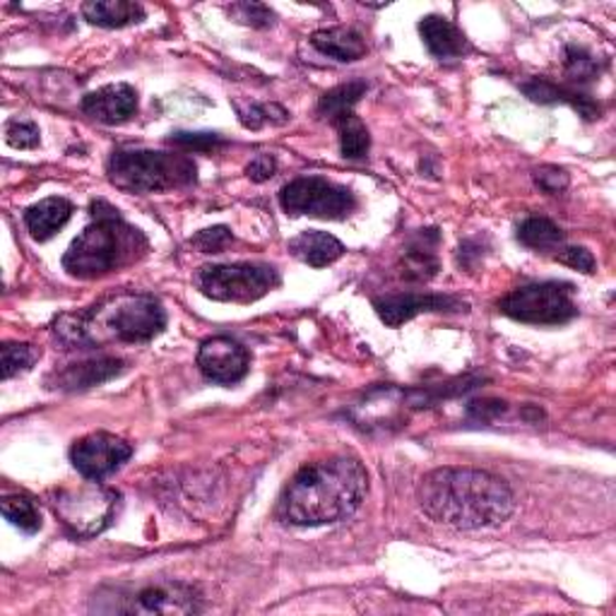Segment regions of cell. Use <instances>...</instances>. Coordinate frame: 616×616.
Masks as SVG:
<instances>
[{
  "mask_svg": "<svg viewBox=\"0 0 616 616\" xmlns=\"http://www.w3.org/2000/svg\"><path fill=\"white\" fill-rule=\"evenodd\" d=\"M38 359V352L32 344L24 342H6L0 346V366H3V378H12L22 374V371H30L32 364Z\"/></svg>",
  "mask_w": 616,
  "mask_h": 616,
  "instance_id": "484cf974",
  "label": "cell"
},
{
  "mask_svg": "<svg viewBox=\"0 0 616 616\" xmlns=\"http://www.w3.org/2000/svg\"><path fill=\"white\" fill-rule=\"evenodd\" d=\"M535 184L549 196H557L569 186V174L559 169V166H542V169L535 172Z\"/></svg>",
  "mask_w": 616,
  "mask_h": 616,
  "instance_id": "836d02e7",
  "label": "cell"
},
{
  "mask_svg": "<svg viewBox=\"0 0 616 616\" xmlns=\"http://www.w3.org/2000/svg\"><path fill=\"white\" fill-rule=\"evenodd\" d=\"M275 169H277V162L273 154H258V157L251 160V164L246 166V174L251 182L263 184V182H267V178L275 176Z\"/></svg>",
  "mask_w": 616,
  "mask_h": 616,
  "instance_id": "d590c367",
  "label": "cell"
},
{
  "mask_svg": "<svg viewBox=\"0 0 616 616\" xmlns=\"http://www.w3.org/2000/svg\"><path fill=\"white\" fill-rule=\"evenodd\" d=\"M229 12H231V18L243 24H251V28H270L275 20L273 10L261 3H237V6H231Z\"/></svg>",
  "mask_w": 616,
  "mask_h": 616,
  "instance_id": "1f68e13d",
  "label": "cell"
},
{
  "mask_svg": "<svg viewBox=\"0 0 616 616\" xmlns=\"http://www.w3.org/2000/svg\"><path fill=\"white\" fill-rule=\"evenodd\" d=\"M196 285L208 299L229 304H251L263 299L279 285V273L263 263H231L200 267Z\"/></svg>",
  "mask_w": 616,
  "mask_h": 616,
  "instance_id": "52a82bcc",
  "label": "cell"
},
{
  "mask_svg": "<svg viewBox=\"0 0 616 616\" xmlns=\"http://www.w3.org/2000/svg\"><path fill=\"white\" fill-rule=\"evenodd\" d=\"M231 241H234V237H231V231L227 227L202 229L190 239L193 246H196L200 253H222Z\"/></svg>",
  "mask_w": 616,
  "mask_h": 616,
  "instance_id": "f546056e",
  "label": "cell"
},
{
  "mask_svg": "<svg viewBox=\"0 0 616 616\" xmlns=\"http://www.w3.org/2000/svg\"><path fill=\"white\" fill-rule=\"evenodd\" d=\"M566 73L578 82H587L597 77L600 73V61L587 54L583 46H569L566 48Z\"/></svg>",
  "mask_w": 616,
  "mask_h": 616,
  "instance_id": "4316f807",
  "label": "cell"
},
{
  "mask_svg": "<svg viewBox=\"0 0 616 616\" xmlns=\"http://www.w3.org/2000/svg\"><path fill=\"white\" fill-rule=\"evenodd\" d=\"M366 89H369V85L362 80H354V82H346V85L330 89V92L320 97L318 113L328 121H338L340 116L352 113L356 101L366 95Z\"/></svg>",
  "mask_w": 616,
  "mask_h": 616,
  "instance_id": "603a6c76",
  "label": "cell"
},
{
  "mask_svg": "<svg viewBox=\"0 0 616 616\" xmlns=\"http://www.w3.org/2000/svg\"><path fill=\"white\" fill-rule=\"evenodd\" d=\"M522 92L528 95L532 101H539V105H557V101H566L583 119H597L600 116V107L593 105L587 97L575 95L566 87H559L549 80H542V77H535V80L522 85Z\"/></svg>",
  "mask_w": 616,
  "mask_h": 616,
  "instance_id": "44dd1931",
  "label": "cell"
},
{
  "mask_svg": "<svg viewBox=\"0 0 616 616\" xmlns=\"http://www.w3.org/2000/svg\"><path fill=\"white\" fill-rule=\"evenodd\" d=\"M557 258L561 263H566L575 270H581V273H593L595 270V258H593V253H590L587 249L583 246H571V249H561L557 253Z\"/></svg>",
  "mask_w": 616,
  "mask_h": 616,
  "instance_id": "e575fe53",
  "label": "cell"
},
{
  "mask_svg": "<svg viewBox=\"0 0 616 616\" xmlns=\"http://www.w3.org/2000/svg\"><path fill=\"white\" fill-rule=\"evenodd\" d=\"M82 111L99 123H123L138 111V92L125 82L99 87L82 99Z\"/></svg>",
  "mask_w": 616,
  "mask_h": 616,
  "instance_id": "5bb4252c",
  "label": "cell"
},
{
  "mask_svg": "<svg viewBox=\"0 0 616 616\" xmlns=\"http://www.w3.org/2000/svg\"><path fill=\"white\" fill-rule=\"evenodd\" d=\"M279 205L294 217L344 220L356 210V198L350 188L332 184L323 176H301L279 190Z\"/></svg>",
  "mask_w": 616,
  "mask_h": 616,
  "instance_id": "9c48e42d",
  "label": "cell"
},
{
  "mask_svg": "<svg viewBox=\"0 0 616 616\" xmlns=\"http://www.w3.org/2000/svg\"><path fill=\"white\" fill-rule=\"evenodd\" d=\"M436 270H439V261H436L433 251H429L427 246L407 251V255H405V275L409 279H429V277L436 275Z\"/></svg>",
  "mask_w": 616,
  "mask_h": 616,
  "instance_id": "83f0119b",
  "label": "cell"
},
{
  "mask_svg": "<svg viewBox=\"0 0 616 616\" xmlns=\"http://www.w3.org/2000/svg\"><path fill=\"white\" fill-rule=\"evenodd\" d=\"M133 455V448L113 433H92L77 441L70 448V460L75 470L85 480H105L111 472L119 470L123 462Z\"/></svg>",
  "mask_w": 616,
  "mask_h": 616,
  "instance_id": "8fae6325",
  "label": "cell"
},
{
  "mask_svg": "<svg viewBox=\"0 0 616 616\" xmlns=\"http://www.w3.org/2000/svg\"><path fill=\"white\" fill-rule=\"evenodd\" d=\"M73 217V205L66 198H46L42 202L32 205L24 212V224H28L32 239L48 241L56 237V231L68 224Z\"/></svg>",
  "mask_w": 616,
  "mask_h": 616,
  "instance_id": "d6986e66",
  "label": "cell"
},
{
  "mask_svg": "<svg viewBox=\"0 0 616 616\" xmlns=\"http://www.w3.org/2000/svg\"><path fill=\"white\" fill-rule=\"evenodd\" d=\"M42 133H38V128L32 123V121H10L8 128H6V138H8V143L12 147H18V150H34L38 145V138Z\"/></svg>",
  "mask_w": 616,
  "mask_h": 616,
  "instance_id": "4dcf8cb0",
  "label": "cell"
},
{
  "mask_svg": "<svg viewBox=\"0 0 616 616\" xmlns=\"http://www.w3.org/2000/svg\"><path fill=\"white\" fill-rule=\"evenodd\" d=\"M3 516L28 535L42 530V513H38L34 501L24 494L3 498Z\"/></svg>",
  "mask_w": 616,
  "mask_h": 616,
  "instance_id": "d4e9b609",
  "label": "cell"
},
{
  "mask_svg": "<svg viewBox=\"0 0 616 616\" xmlns=\"http://www.w3.org/2000/svg\"><path fill=\"white\" fill-rule=\"evenodd\" d=\"M369 474L354 458L338 455L301 468L279 501V516L297 528H320L344 518L364 504Z\"/></svg>",
  "mask_w": 616,
  "mask_h": 616,
  "instance_id": "7a4b0ae2",
  "label": "cell"
},
{
  "mask_svg": "<svg viewBox=\"0 0 616 616\" xmlns=\"http://www.w3.org/2000/svg\"><path fill=\"white\" fill-rule=\"evenodd\" d=\"M419 34L427 44L429 54L439 61L462 58L470 51L468 36L462 34L451 20L441 15H429L419 22Z\"/></svg>",
  "mask_w": 616,
  "mask_h": 616,
  "instance_id": "2e32d148",
  "label": "cell"
},
{
  "mask_svg": "<svg viewBox=\"0 0 616 616\" xmlns=\"http://www.w3.org/2000/svg\"><path fill=\"white\" fill-rule=\"evenodd\" d=\"M95 222L77 237L63 255V267L77 279H97L135 263L147 253V239L128 224L119 210L99 200L92 205Z\"/></svg>",
  "mask_w": 616,
  "mask_h": 616,
  "instance_id": "277c9868",
  "label": "cell"
},
{
  "mask_svg": "<svg viewBox=\"0 0 616 616\" xmlns=\"http://www.w3.org/2000/svg\"><path fill=\"white\" fill-rule=\"evenodd\" d=\"M518 239L522 246L535 251H559L563 249V231L547 220V217H530L518 227Z\"/></svg>",
  "mask_w": 616,
  "mask_h": 616,
  "instance_id": "7402d4cb",
  "label": "cell"
},
{
  "mask_svg": "<svg viewBox=\"0 0 616 616\" xmlns=\"http://www.w3.org/2000/svg\"><path fill=\"white\" fill-rule=\"evenodd\" d=\"M338 125V133H340V150L346 160H362L366 157V152L371 147V135H369V128L362 123L359 116L346 113L340 116L338 121H332Z\"/></svg>",
  "mask_w": 616,
  "mask_h": 616,
  "instance_id": "cb8c5ba5",
  "label": "cell"
},
{
  "mask_svg": "<svg viewBox=\"0 0 616 616\" xmlns=\"http://www.w3.org/2000/svg\"><path fill=\"white\" fill-rule=\"evenodd\" d=\"M198 369L212 383L234 385L246 378L251 369V354L241 342L227 336H217L200 344Z\"/></svg>",
  "mask_w": 616,
  "mask_h": 616,
  "instance_id": "7c38bea8",
  "label": "cell"
},
{
  "mask_svg": "<svg viewBox=\"0 0 616 616\" xmlns=\"http://www.w3.org/2000/svg\"><path fill=\"white\" fill-rule=\"evenodd\" d=\"M121 371H123V362L116 356L87 359V362L70 364L66 369L54 371V374L48 376V385L58 391H85L116 378Z\"/></svg>",
  "mask_w": 616,
  "mask_h": 616,
  "instance_id": "9a60e30c",
  "label": "cell"
},
{
  "mask_svg": "<svg viewBox=\"0 0 616 616\" xmlns=\"http://www.w3.org/2000/svg\"><path fill=\"white\" fill-rule=\"evenodd\" d=\"M166 328V311L152 294H119L82 314L56 320V336L68 346H95L116 342H150Z\"/></svg>",
  "mask_w": 616,
  "mask_h": 616,
  "instance_id": "3957f363",
  "label": "cell"
},
{
  "mask_svg": "<svg viewBox=\"0 0 616 616\" xmlns=\"http://www.w3.org/2000/svg\"><path fill=\"white\" fill-rule=\"evenodd\" d=\"M237 111H239V119L241 123L246 125V128H253V131H258V128H263L265 123H285L282 119H277V116L273 113H287L282 107L277 105H234Z\"/></svg>",
  "mask_w": 616,
  "mask_h": 616,
  "instance_id": "f1b7e54d",
  "label": "cell"
},
{
  "mask_svg": "<svg viewBox=\"0 0 616 616\" xmlns=\"http://www.w3.org/2000/svg\"><path fill=\"white\" fill-rule=\"evenodd\" d=\"M374 308L385 326L397 328L407 320L417 318L419 314H441V311H465V304L446 294H385V297L374 299Z\"/></svg>",
  "mask_w": 616,
  "mask_h": 616,
  "instance_id": "4fadbf2b",
  "label": "cell"
},
{
  "mask_svg": "<svg viewBox=\"0 0 616 616\" xmlns=\"http://www.w3.org/2000/svg\"><path fill=\"white\" fill-rule=\"evenodd\" d=\"M82 15L89 24L107 30L128 28V24L143 22L145 10L138 3H128V0H92V3L82 6Z\"/></svg>",
  "mask_w": 616,
  "mask_h": 616,
  "instance_id": "ffe728a7",
  "label": "cell"
},
{
  "mask_svg": "<svg viewBox=\"0 0 616 616\" xmlns=\"http://www.w3.org/2000/svg\"><path fill=\"white\" fill-rule=\"evenodd\" d=\"M107 612L125 614H196L200 612L198 597L190 585L184 583H157L135 590L125 597H113V607Z\"/></svg>",
  "mask_w": 616,
  "mask_h": 616,
  "instance_id": "30bf717a",
  "label": "cell"
},
{
  "mask_svg": "<svg viewBox=\"0 0 616 616\" xmlns=\"http://www.w3.org/2000/svg\"><path fill=\"white\" fill-rule=\"evenodd\" d=\"M498 311L528 326H561L575 318L578 306L566 282H537L513 289L498 301Z\"/></svg>",
  "mask_w": 616,
  "mask_h": 616,
  "instance_id": "ba28073f",
  "label": "cell"
},
{
  "mask_svg": "<svg viewBox=\"0 0 616 616\" xmlns=\"http://www.w3.org/2000/svg\"><path fill=\"white\" fill-rule=\"evenodd\" d=\"M174 145H182L186 150H198V152H208L224 145V140L217 133H176L172 135Z\"/></svg>",
  "mask_w": 616,
  "mask_h": 616,
  "instance_id": "d6a6232c",
  "label": "cell"
},
{
  "mask_svg": "<svg viewBox=\"0 0 616 616\" xmlns=\"http://www.w3.org/2000/svg\"><path fill=\"white\" fill-rule=\"evenodd\" d=\"M116 188L128 193H162L196 184L198 166L188 154L154 150H119L109 160Z\"/></svg>",
  "mask_w": 616,
  "mask_h": 616,
  "instance_id": "5b68a950",
  "label": "cell"
},
{
  "mask_svg": "<svg viewBox=\"0 0 616 616\" xmlns=\"http://www.w3.org/2000/svg\"><path fill=\"white\" fill-rule=\"evenodd\" d=\"M289 251L294 258H299L301 263L311 267H328L344 255L342 241L320 229L301 231L299 237H294L289 241Z\"/></svg>",
  "mask_w": 616,
  "mask_h": 616,
  "instance_id": "e0dca14e",
  "label": "cell"
},
{
  "mask_svg": "<svg viewBox=\"0 0 616 616\" xmlns=\"http://www.w3.org/2000/svg\"><path fill=\"white\" fill-rule=\"evenodd\" d=\"M311 44L320 54L328 58H336L340 63H352L366 56V38L362 32L352 28H332V30H320L311 36Z\"/></svg>",
  "mask_w": 616,
  "mask_h": 616,
  "instance_id": "ac0fdd59",
  "label": "cell"
},
{
  "mask_svg": "<svg viewBox=\"0 0 616 616\" xmlns=\"http://www.w3.org/2000/svg\"><path fill=\"white\" fill-rule=\"evenodd\" d=\"M419 506L436 522L455 530H482L504 522L516 501L510 486L472 468H441L419 482Z\"/></svg>",
  "mask_w": 616,
  "mask_h": 616,
  "instance_id": "6da1fadb",
  "label": "cell"
},
{
  "mask_svg": "<svg viewBox=\"0 0 616 616\" xmlns=\"http://www.w3.org/2000/svg\"><path fill=\"white\" fill-rule=\"evenodd\" d=\"M51 506L58 520L73 537L89 539L109 530L119 516L121 496L119 492L101 486L95 480L75 486V490H58L51 496Z\"/></svg>",
  "mask_w": 616,
  "mask_h": 616,
  "instance_id": "8992f818",
  "label": "cell"
}]
</instances>
